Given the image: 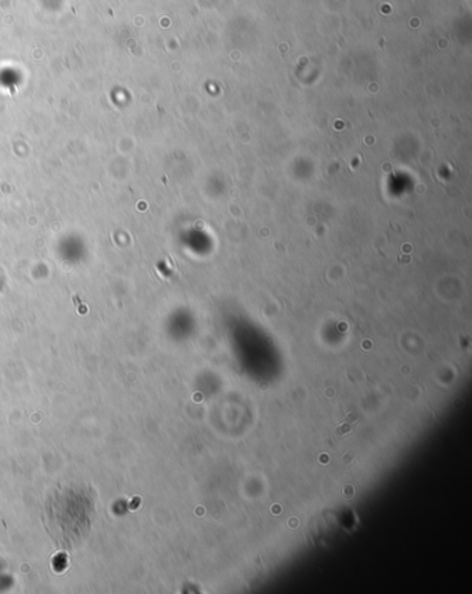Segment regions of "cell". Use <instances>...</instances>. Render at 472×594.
<instances>
[{
  "mask_svg": "<svg viewBox=\"0 0 472 594\" xmlns=\"http://www.w3.org/2000/svg\"><path fill=\"white\" fill-rule=\"evenodd\" d=\"M350 430H352V425L344 424L342 427H339V428L336 430V432H338V435H339V436H344V435H346L348 432H350Z\"/></svg>",
  "mask_w": 472,
  "mask_h": 594,
  "instance_id": "6da1fadb",
  "label": "cell"
}]
</instances>
